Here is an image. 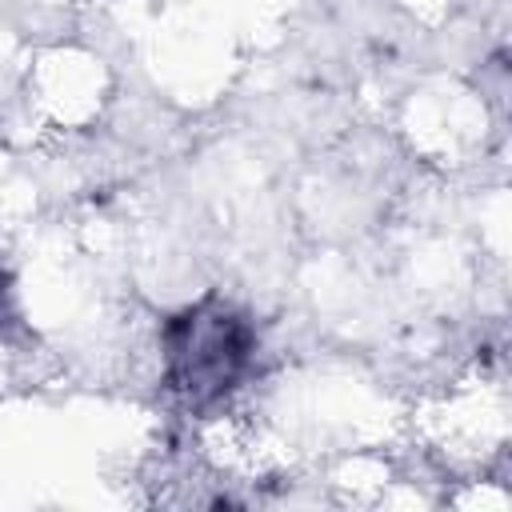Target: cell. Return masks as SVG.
<instances>
[{"label":"cell","mask_w":512,"mask_h":512,"mask_svg":"<svg viewBox=\"0 0 512 512\" xmlns=\"http://www.w3.org/2000/svg\"><path fill=\"white\" fill-rule=\"evenodd\" d=\"M256 352L252 324L224 300H200L164 328V372L184 404L208 408L224 400L248 372Z\"/></svg>","instance_id":"obj_1"}]
</instances>
